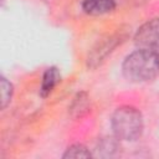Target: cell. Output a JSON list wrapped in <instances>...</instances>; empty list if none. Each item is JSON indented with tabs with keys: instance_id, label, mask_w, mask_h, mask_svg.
<instances>
[{
	"instance_id": "cell-3",
	"label": "cell",
	"mask_w": 159,
	"mask_h": 159,
	"mask_svg": "<svg viewBox=\"0 0 159 159\" xmlns=\"http://www.w3.org/2000/svg\"><path fill=\"white\" fill-rule=\"evenodd\" d=\"M125 37L127 36L122 35V32H116L98 40L97 43L92 47L91 52L88 53V57H87L88 68H96L102 62H104L107 56L111 55L114 51V48L124 41Z\"/></svg>"
},
{
	"instance_id": "cell-9",
	"label": "cell",
	"mask_w": 159,
	"mask_h": 159,
	"mask_svg": "<svg viewBox=\"0 0 159 159\" xmlns=\"http://www.w3.org/2000/svg\"><path fill=\"white\" fill-rule=\"evenodd\" d=\"M117 137L114 138H103L98 145H97V150L99 153L101 157H109L112 155L117 149H118V142H117Z\"/></svg>"
},
{
	"instance_id": "cell-6",
	"label": "cell",
	"mask_w": 159,
	"mask_h": 159,
	"mask_svg": "<svg viewBox=\"0 0 159 159\" xmlns=\"http://www.w3.org/2000/svg\"><path fill=\"white\" fill-rule=\"evenodd\" d=\"M82 9L86 14L98 16L112 12L116 9L114 0H83Z\"/></svg>"
},
{
	"instance_id": "cell-10",
	"label": "cell",
	"mask_w": 159,
	"mask_h": 159,
	"mask_svg": "<svg viewBox=\"0 0 159 159\" xmlns=\"http://www.w3.org/2000/svg\"><path fill=\"white\" fill-rule=\"evenodd\" d=\"M0 87H1V108L5 109L7 104L11 102V97L14 93V87L11 82H9L5 77H1L0 80Z\"/></svg>"
},
{
	"instance_id": "cell-7",
	"label": "cell",
	"mask_w": 159,
	"mask_h": 159,
	"mask_svg": "<svg viewBox=\"0 0 159 159\" xmlns=\"http://www.w3.org/2000/svg\"><path fill=\"white\" fill-rule=\"evenodd\" d=\"M88 106H89V101H88L87 93L80 92L76 94V97L73 98V101L70 106V113L73 118L82 117L88 111Z\"/></svg>"
},
{
	"instance_id": "cell-2",
	"label": "cell",
	"mask_w": 159,
	"mask_h": 159,
	"mask_svg": "<svg viewBox=\"0 0 159 159\" xmlns=\"http://www.w3.org/2000/svg\"><path fill=\"white\" fill-rule=\"evenodd\" d=\"M114 135L120 140L138 139L144 128L142 113L130 106H122L114 111L111 118Z\"/></svg>"
},
{
	"instance_id": "cell-8",
	"label": "cell",
	"mask_w": 159,
	"mask_h": 159,
	"mask_svg": "<svg viewBox=\"0 0 159 159\" xmlns=\"http://www.w3.org/2000/svg\"><path fill=\"white\" fill-rule=\"evenodd\" d=\"M92 157V153L87 149V147H84L83 144H73L71 147H68L66 149V152L63 153L62 158L65 159H77V158H91Z\"/></svg>"
},
{
	"instance_id": "cell-4",
	"label": "cell",
	"mask_w": 159,
	"mask_h": 159,
	"mask_svg": "<svg viewBox=\"0 0 159 159\" xmlns=\"http://www.w3.org/2000/svg\"><path fill=\"white\" fill-rule=\"evenodd\" d=\"M134 42L139 48H145L159 55V17L143 24L134 35Z\"/></svg>"
},
{
	"instance_id": "cell-5",
	"label": "cell",
	"mask_w": 159,
	"mask_h": 159,
	"mask_svg": "<svg viewBox=\"0 0 159 159\" xmlns=\"http://www.w3.org/2000/svg\"><path fill=\"white\" fill-rule=\"evenodd\" d=\"M61 82V73L57 67L52 66L45 70L42 75V81H41V87H40V96L42 98H46L52 93L55 87Z\"/></svg>"
},
{
	"instance_id": "cell-1",
	"label": "cell",
	"mask_w": 159,
	"mask_h": 159,
	"mask_svg": "<svg viewBox=\"0 0 159 159\" xmlns=\"http://www.w3.org/2000/svg\"><path fill=\"white\" fill-rule=\"evenodd\" d=\"M122 72L134 83L152 81L159 73V55L145 48L135 50L124 58Z\"/></svg>"
}]
</instances>
